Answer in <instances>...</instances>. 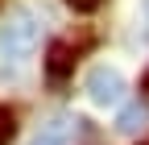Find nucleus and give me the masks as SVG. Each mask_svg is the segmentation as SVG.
Here are the masks:
<instances>
[{"instance_id":"nucleus-1","label":"nucleus","mask_w":149,"mask_h":145,"mask_svg":"<svg viewBox=\"0 0 149 145\" xmlns=\"http://www.w3.org/2000/svg\"><path fill=\"white\" fill-rule=\"evenodd\" d=\"M37 38H42V21H37L33 8H13L0 25V54L8 58H29L37 50Z\"/></svg>"},{"instance_id":"nucleus-2","label":"nucleus","mask_w":149,"mask_h":145,"mask_svg":"<svg viewBox=\"0 0 149 145\" xmlns=\"http://www.w3.org/2000/svg\"><path fill=\"white\" fill-rule=\"evenodd\" d=\"M83 87H87L91 104H100V108H108V104H120V100H124V75H120L116 66H91Z\"/></svg>"},{"instance_id":"nucleus-3","label":"nucleus","mask_w":149,"mask_h":145,"mask_svg":"<svg viewBox=\"0 0 149 145\" xmlns=\"http://www.w3.org/2000/svg\"><path fill=\"white\" fill-rule=\"evenodd\" d=\"M145 120H149V104H145V100H128L120 112H116V133L133 137V133L145 129Z\"/></svg>"},{"instance_id":"nucleus-4","label":"nucleus","mask_w":149,"mask_h":145,"mask_svg":"<svg viewBox=\"0 0 149 145\" xmlns=\"http://www.w3.org/2000/svg\"><path fill=\"white\" fill-rule=\"evenodd\" d=\"M74 124H79L74 116H54V120H46V124H42V133H37L29 145H66V141H70V133H74Z\"/></svg>"},{"instance_id":"nucleus-5","label":"nucleus","mask_w":149,"mask_h":145,"mask_svg":"<svg viewBox=\"0 0 149 145\" xmlns=\"http://www.w3.org/2000/svg\"><path fill=\"white\" fill-rule=\"evenodd\" d=\"M46 66H50V75H54V79H62V75H70V70H74V58H70V46H66V42H54V46H50V62H46Z\"/></svg>"},{"instance_id":"nucleus-6","label":"nucleus","mask_w":149,"mask_h":145,"mask_svg":"<svg viewBox=\"0 0 149 145\" xmlns=\"http://www.w3.org/2000/svg\"><path fill=\"white\" fill-rule=\"evenodd\" d=\"M13 137H17V116H13V108L0 104V145H8Z\"/></svg>"},{"instance_id":"nucleus-7","label":"nucleus","mask_w":149,"mask_h":145,"mask_svg":"<svg viewBox=\"0 0 149 145\" xmlns=\"http://www.w3.org/2000/svg\"><path fill=\"white\" fill-rule=\"evenodd\" d=\"M66 4H70L74 13H95V8L104 4V0H66Z\"/></svg>"},{"instance_id":"nucleus-8","label":"nucleus","mask_w":149,"mask_h":145,"mask_svg":"<svg viewBox=\"0 0 149 145\" xmlns=\"http://www.w3.org/2000/svg\"><path fill=\"white\" fill-rule=\"evenodd\" d=\"M141 8H145V17H149V0H145V4H141Z\"/></svg>"},{"instance_id":"nucleus-9","label":"nucleus","mask_w":149,"mask_h":145,"mask_svg":"<svg viewBox=\"0 0 149 145\" xmlns=\"http://www.w3.org/2000/svg\"><path fill=\"white\" fill-rule=\"evenodd\" d=\"M145 83H149V79H145Z\"/></svg>"}]
</instances>
